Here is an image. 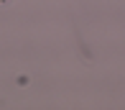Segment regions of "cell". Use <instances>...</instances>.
I'll use <instances>...</instances> for the list:
<instances>
[{
  "label": "cell",
  "mask_w": 125,
  "mask_h": 110,
  "mask_svg": "<svg viewBox=\"0 0 125 110\" xmlns=\"http://www.w3.org/2000/svg\"><path fill=\"white\" fill-rule=\"evenodd\" d=\"M0 3H5V0H0Z\"/></svg>",
  "instance_id": "cell-1"
}]
</instances>
